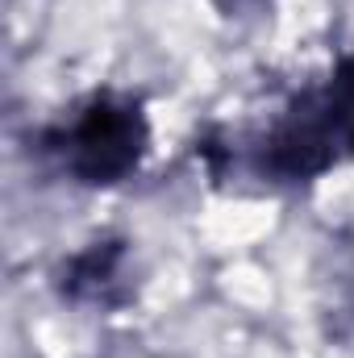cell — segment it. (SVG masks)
Returning a JSON list of instances; mask_svg holds the SVG:
<instances>
[{
  "label": "cell",
  "instance_id": "cell-1",
  "mask_svg": "<svg viewBox=\"0 0 354 358\" xmlns=\"http://www.w3.org/2000/svg\"><path fill=\"white\" fill-rule=\"evenodd\" d=\"M354 155V55L300 92L267 129L259 167L275 179H313Z\"/></svg>",
  "mask_w": 354,
  "mask_h": 358
},
{
  "label": "cell",
  "instance_id": "cell-2",
  "mask_svg": "<svg viewBox=\"0 0 354 358\" xmlns=\"http://www.w3.org/2000/svg\"><path fill=\"white\" fill-rule=\"evenodd\" d=\"M46 155L76 183H121L146 150V117L129 96L100 92L46 134Z\"/></svg>",
  "mask_w": 354,
  "mask_h": 358
},
{
  "label": "cell",
  "instance_id": "cell-3",
  "mask_svg": "<svg viewBox=\"0 0 354 358\" xmlns=\"http://www.w3.org/2000/svg\"><path fill=\"white\" fill-rule=\"evenodd\" d=\"M125 279V246L121 242H96L84 255H76L63 271V292L76 304H117Z\"/></svg>",
  "mask_w": 354,
  "mask_h": 358
}]
</instances>
